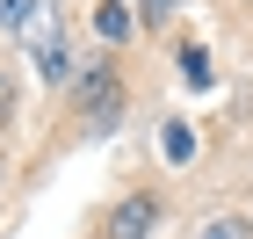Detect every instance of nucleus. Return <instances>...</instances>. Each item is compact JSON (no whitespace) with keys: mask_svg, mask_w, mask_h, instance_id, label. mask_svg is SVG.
<instances>
[{"mask_svg":"<svg viewBox=\"0 0 253 239\" xmlns=\"http://www.w3.org/2000/svg\"><path fill=\"white\" fill-rule=\"evenodd\" d=\"M37 15H43V0H0V29H7V37H29Z\"/></svg>","mask_w":253,"mask_h":239,"instance_id":"39448f33","label":"nucleus"},{"mask_svg":"<svg viewBox=\"0 0 253 239\" xmlns=\"http://www.w3.org/2000/svg\"><path fill=\"white\" fill-rule=\"evenodd\" d=\"M159 218H167V203L137 189V196H123L116 210H109V225H101V239H152V232H159Z\"/></svg>","mask_w":253,"mask_h":239,"instance_id":"7ed1b4c3","label":"nucleus"},{"mask_svg":"<svg viewBox=\"0 0 253 239\" xmlns=\"http://www.w3.org/2000/svg\"><path fill=\"white\" fill-rule=\"evenodd\" d=\"M130 29H137V7H130V0H94V37L101 44H123Z\"/></svg>","mask_w":253,"mask_h":239,"instance_id":"20e7f679","label":"nucleus"},{"mask_svg":"<svg viewBox=\"0 0 253 239\" xmlns=\"http://www.w3.org/2000/svg\"><path fill=\"white\" fill-rule=\"evenodd\" d=\"M15 123V73H0V131Z\"/></svg>","mask_w":253,"mask_h":239,"instance_id":"1a4fd4ad","label":"nucleus"},{"mask_svg":"<svg viewBox=\"0 0 253 239\" xmlns=\"http://www.w3.org/2000/svg\"><path fill=\"white\" fill-rule=\"evenodd\" d=\"M203 239H253V225H246V218H210Z\"/></svg>","mask_w":253,"mask_h":239,"instance_id":"6e6552de","label":"nucleus"},{"mask_svg":"<svg viewBox=\"0 0 253 239\" xmlns=\"http://www.w3.org/2000/svg\"><path fill=\"white\" fill-rule=\"evenodd\" d=\"M159 152H167V159H174V167H181V159L195 152V138H188V123H167V138H159Z\"/></svg>","mask_w":253,"mask_h":239,"instance_id":"0eeeda50","label":"nucleus"},{"mask_svg":"<svg viewBox=\"0 0 253 239\" xmlns=\"http://www.w3.org/2000/svg\"><path fill=\"white\" fill-rule=\"evenodd\" d=\"M181 80H188V87H210V51H181Z\"/></svg>","mask_w":253,"mask_h":239,"instance_id":"423d86ee","label":"nucleus"},{"mask_svg":"<svg viewBox=\"0 0 253 239\" xmlns=\"http://www.w3.org/2000/svg\"><path fill=\"white\" fill-rule=\"evenodd\" d=\"M116 109H123L116 73L109 65H87V80H80V123H87V138H109L116 131Z\"/></svg>","mask_w":253,"mask_h":239,"instance_id":"f03ea898","label":"nucleus"},{"mask_svg":"<svg viewBox=\"0 0 253 239\" xmlns=\"http://www.w3.org/2000/svg\"><path fill=\"white\" fill-rule=\"evenodd\" d=\"M137 15H145V22H167V15H174V0H137Z\"/></svg>","mask_w":253,"mask_h":239,"instance_id":"9d476101","label":"nucleus"},{"mask_svg":"<svg viewBox=\"0 0 253 239\" xmlns=\"http://www.w3.org/2000/svg\"><path fill=\"white\" fill-rule=\"evenodd\" d=\"M29 65H37L43 87H65V80L80 73V65H73V44H65V15L51 7V0H43V15L29 22Z\"/></svg>","mask_w":253,"mask_h":239,"instance_id":"f257e3e1","label":"nucleus"}]
</instances>
